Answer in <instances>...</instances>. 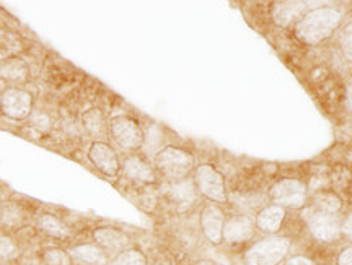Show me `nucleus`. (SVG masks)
Returning a JSON list of instances; mask_svg holds the SVG:
<instances>
[{
	"mask_svg": "<svg viewBox=\"0 0 352 265\" xmlns=\"http://www.w3.org/2000/svg\"><path fill=\"white\" fill-rule=\"evenodd\" d=\"M289 216L290 211L267 202L253 215V222L259 236L284 235V228L289 222Z\"/></svg>",
	"mask_w": 352,
	"mask_h": 265,
	"instance_id": "obj_15",
	"label": "nucleus"
},
{
	"mask_svg": "<svg viewBox=\"0 0 352 265\" xmlns=\"http://www.w3.org/2000/svg\"><path fill=\"white\" fill-rule=\"evenodd\" d=\"M344 108L352 114V83L344 88Z\"/></svg>",
	"mask_w": 352,
	"mask_h": 265,
	"instance_id": "obj_34",
	"label": "nucleus"
},
{
	"mask_svg": "<svg viewBox=\"0 0 352 265\" xmlns=\"http://www.w3.org/2000/svg\"><path fill=\"white\" fill-rule=\"evenodd\" d=\"M148 257H151V255H148ZM151 265H178V264H176L175 253L162 251V253L155 254V257H151Z\"/></svg>",
	"mask_w": 352,
	"mask_h": 265,
	"instance_id": "obj_33",
	"label": "nucleus"
},
{
	"mask_svg": "<svg viewBox=\"0 0 352 265\" xmlns=\"http://www.w3.org/2000/svg\"><path fill=\"white\" fill-rule=\"evenodd\" d=\"M34 215L26 209V205L15 200H6L0 204V231L15 235L20 229L28 227L33 222Z\"/></svg>",
	"mask_w": 352,
	"mask_h": 265,
	"instance_id": "obj_20",
	"label": "nucleus"
},
{
	"mask_svg": "<svg viewBox=\"0 0 352 265\" xmlns=\"http://www.w3.org/2000/svg\"><path fill=\"white\" fill-rule=\"evenodd\" d=\"M160 183H173L191 178L197 166V157L191 148L178 143H168L152 158Z\"/></svg>",
	"mask_w": 352,
	"mask_h": 265,
	"instance_id": "obj_3",
	"label": "nucleus"
},
{
	"mask_svg": "<svg viewBox=\"0 0 352 265\" xmlns=\"http://www.w3.org/2000/svg\"><path fill=\"white\" fill-rule=\"evenodd\" d=\"M192 265H226V264L219 262V260L210 259V257H197L192 260Z\"/></svg>",
	"mask_w": 352,
	"mask_h": 265,
	"instance_id": "obj_35",
	"label": "nucleus"
},
{
	"mask_svg": "<svg viewBox=\"0 0 352 265\" xmlns=\"http://www.w3.org/2000/svg\"><path fill=\"white\" fill-rule=\"evenodd\" d=\"M83 135L90 137L91 142H109V117L100 106H90L78 116Z\"/></svg>",
	"mask_w": 352,
	"mask_h": 265,
	"instance_id": "obj_16",
	"label": "nucleus"
},
{
	"mask_svg": "<svg viewBox=\"0 0 352 265\" xmlns=\"http://www.w3.org/2000/svg\"><path fill=\"white\" fill-rule=\"evenodd\" d=\"M39 260L43 265H76L67 247L47 246L39 253Z\"/></svg>",
	"mask_w": 352,
	"mask_h": 265,
	"instance_id": "obj_27",
	"label": "nucleus"
},
{
	"mask_svg": "<svg viewBox=\"0 0 352 265\" xmlns=\"http://www.w3.org/2000/svg\"><path fill=\"white\" fill-rule=\"evenodd\" d=\"M34 95L25 87H7L0 91V114L15 122H26L34 111Z\"/></svg>",
	"mask_w": 352,
	"mask_h": 265,
	"instance_id": "obj_10",
	"label": "nucleus"
},
{
	"mask_svg": "<svg viewBox=\"0 0 352 265\" xmlns=\"http://www.w3.org/2000/svg\"><path fill=\"white\" fill-rule=\"evenodd\" d=\"M121 179L140 185H158V178L153 163L142 152L127 153L121 157Z\"/></svg>",
	"mask_w": 352,
	"mask_h": 265,
	"instance_id": "obj_13",
	"label": "nucleus"
},
{
	"mask_svg": "<svg viewBox=\"0 0 352 265\" xmlns=\"http://www.w3.org/2000/svg\"><path fill=\"white\" fill-rule=\"evenodd\" d=\"M336 46L341 52L342 59L352 65V19H346L341 30L338 31Z\"/></svg>",
	"mask_w": 352,
	"mask_h": 265,
	"instance_id": "obj_28",
	"label": "nucleus"
},
{
	"mask_svg": "<svg viewBox=\"0 0 352 265\" xmlns=\"http://www.w3.org/2000/svg\"><path fill=\"white\" fill-rule=\"evenodd\" d=\"M20 251V242L15 235L0 231V262H12V260L19 259Z\"/></svg>",
	"mask_w": 352,
	"mask_h": 265,
	"instance_id": "obj_29",
	"label": "nucleus"
},
{
	"mask_svg": "<svg viewBox=\"0 0 352 265\" xmlns=\"http://www.w3.org/2000/svg\"><path fill=\"white\" fill-rule=\"evenodd\" d=\"M67 249L72 255L74 262L80 265H108L109 260H111V257L101 247L91 241L69 244Z\"/></svg>",
	"mask_w": 352,
	"mask_h": 265,
	"instance_id": "obj_22",
	"label": "nucleus"
},
{
	"mask_svg": "<svg viewBox=\"0 0 352 265\" xmlns=\"http://www.w3.org/2000/svg\"><path fill=\"white\" fill-rule=\"evenodd\" d=\"M33 227L38 235L47 238V240L69 241L74 236V228L64 218L51 214V211H41V214L34 215Z\"/></svg>",
	"mask_w": 352,
	"mask_h": 265,
	"instance_id": "obj_17",
	"label": "nucleus"
},
{
	"mask_svg": "<svg viewBox=\"0 0 352 265\" xmlns=\"http://www.w3.org/2000/svg\"><path fill=\"white\" fill-rule=\"evenodd\" d=\"M145 142L144 124L132 114L109 117V143L122 154L140 152Z\"/></svg>",
	"mask_w": 352,
	"mask_h": 265,
	"instance_id": "obj_5",
	"label": "nucleus"
},
{
	"mask_svg": "<svg viewBox=\"0 0 352 265\" xmlns=\"http://www.w3.org/2000/svg\"><path fill=\"white\" fill-rule=\"evenodd\" d=\"M158 192H160L162 200H165L178 214H186L195 209L201 200L192 178L173 181V183H160Z\"/></svg>",
	"mask_w": 352,
	"mask_h": 265,
	"instance_id": "obj_12",
	"label": "nucleus"
},
{
	"mask_svg": "<svg viewBox=\"0 0 352 265\" xmlns=\"http://www.w3.org/2000/svg\"><path fill=\"white\" fill-rule=\"evenodd\" d=\"M227 209L212 202H202L197 211V229L202 241L212 247H222L223 224L227 220Z\"/></svg>",
	"mask_w": 352,
	"mask_h": 265,
	"instance_id": "obj_11",
	"label": "nucleus"
},
{
	"mask_svg": "<svg viewBox=\"0 0 352 265\" xmlns=\"http://www.w3.org/2000/svg\"><path fill=\"white\" fill-rule=\"evenodd\" d=\"M26 122L30 124V129L41 137H47L56 129V119L51 116L50 111H44V109H34Z\"/></svg>",
	"mask_w": 352,
	"mask_h": 265,
	"instance_id": "obj_26",
	"label": "nucleus"
},
{
	"mask_svg": "<svg viewBox=\"0 0 352 265\" xmlns=\"http://www.w3.org/2000/svg\"><path fill=\"white\" fill-rule=\"evenodd\" d=\"M292 235L258 236L239 254L241 265H283L284 260L294 253Z\"/></svg>",
	"mask_w": 352,
	"mask_h": 265,
	"instance_id": "obj_2",
	"label": "nucleus"
},
{
	"mask_svg": "<svg viewBox=\"0 0 352 265\" xmlns=\"http://www.w3.org/2000/svg\"><path fill=\"white\" fill-rule=\"evenodd\" d=\"M129 184L132 185L129 189L132 192L126 194V196L134 202V205L139 207L145 214H155L162 200L160 192H158V185H140L132 183Z\"/></svg>",
	"mask_w": 352,
	"mask_h": 265,
	"instance_id": "obj_23",
	"label": "nucleus"
},
{
	"mask_svg": "<svg viewBox=\"0 0 352 265\" xmlns=\"http://www.w3.org/2000/svg\"><path fill=\"white\" fill-rule=\"evenodd\" d=\"M266 196L271 204L283 207L287 211H302L308 207L310 191L307 179L298 176H280L267 185Z\"/></svg>",
	"mask_w": 352,
	"mask_h": 265,
	"instance_id": "obj_4",
	"label": "nucleus"
},
{
	"mask_svg": "<svg viewBox=\"0 0 352 265\" xmlns=\"http://www.w3.org/2000/svg\"><path fill=\"white\" fill-rule=\"evenodd\" d=\"M347 191H349V192L352 194V179H351V183H349V189H347Z\"/></svg>",
	"mask_w": 352,
	"mask_h": 265,
	"instance_id": "obj_37",
	"label": "nucleus"
},
{
	"mask_svg": "<svg viewBox=\"0 0 352 265\" xmlns=\"http://www.w3.org/2000/svg\"><path fill=\"white\" fill-rule=\"evenodd\" d=\"M259 235L252 215L240 214V211H228L226 224H223L222 247L236 251L240 254Z\"/></svg>",
	"mask_w": 352,
	"mask_h": 265,
	"instance_id": "obj_8",
	"label": "nucleus"
},
{
	"mask_svg": "<svg viewBox=\"0 0 352 265\" xmlns=\"http://www.w3.org/2000/svg\"><path fill=\"white\" fill-rule=\"evenodd\" d=\"M302 224L308 238L320 246H336L342 242L341 216L324 214L311 207L302 210Z\"/></svg>",
	"mask_w": 352,
	"mask_h": 265,
	"instance_id": "obj_7",
	"label": "nucleus"
},
{
	"mask_svg": "<svg viewBox=\"0 0 352 265\" xmlns=\"http://www.w3.org/2000/svg\"><path fill=\"white\" fill-rule=\"evenodd\" d=\"M32 65L25 57L10 54L0 62V82L8 87H25L32 82Z\"/></svg>",
	"mask_w": 352,
	"mask_h": 265,
	"instance_id": "obj_19",
	"label": "nucleus"
},
{
	"mask_svg": "<svg viewBox=\"0 0 352 265\" xmlns=\"http://www.w3.org/2000/svg\"><path fill=\"white\" fill-rule=\"evenodd\" d=\"M283 265H321L315 257L305 253H292Z\"/></svg>",
	"mask_w": 352,
	"mask_h": 265,
	"instance_id": "obj_31",
	"label": "nucleus"
},
{
	"mask_svg": "<svg viewBox=\"0 0 352 265\" xmlns=\"http://www.w3.org/2000/svg\"><path fill=\"white\" fill-rule=\"evenodd\" d=\"M6 57H7V56H6V54H3V52H2V51H0V62H2L3 59H6Z\"/></svg>",
	"mask_w": 352,
	"mask_h": 265,
	"instance_id": "obj_36",
	"label": "nucleus"
},
{
	"mask_svg": "<svg viewBox=\"0 0 352 265\" xmlns=\"http://www.w3.org/2000/svg\"><path fill=\"white\" fill-rule=\"evenodd\" d=\"M310 8V2H300V0H280L272 2L270 8V20L272 25L280 30H292L298 19Z\"/></svg>",
	"mask_w": 352,
	"mask_h": 265,
	"instance_id": "obj_18",
	"label": "nucleus"
},
{
	"mask_svg": "<svg viewBox=\"0 0 352 265\" xmlns=\"http://www.w3.org/2000/svg\"><path fill=\"white\" fill-rule=\"evenodd\" d=\"M341 236L346 244H352V207L341 215Z\"/></svg>",
	"mask_w": 352,
	"mask_h": 265,
	"instance_id": "obj_30",
	"label": "nucleus"
},
{
	"mask_svg": "<svg viewBox=\"0 0 352 265\" xmlns=\"http://www.w3.org/2000/svg\"><path fill=\"white\" fill-rule=\"evenodd\" d=\"M334 265H352V244H344L334 254Z\"/></svg>",
	"mask_w": 352,
	"mask_h": 265,
	"instance_id": "obj_32",
	"label": "nucleus"
},
{
	"mask_svg": "<svg viewBox=\"0 0 352 265\" xmlns=\"http://www.w3.org/2000/svg\"><path fill=\"white\" fill-rule=\"evenodd\" d=\"M108 265H151V257L144 247L135 244L114 255Z\"/></svg>",
	"mask_w": 352,
	"mask_h": 265,
	"instance_id": "obj_25",
	"label": "nucleus"
},
{
	"mask_svg": "<svg viewBox=\"0 0 352 265\" xmlns=\"http://www.w3.org/2000/svg\"><path fill=\"white\" fill-rule=\"evenodd\" d=\"M44 78H46V83L51 88H63L67 85V83L76 77V70L70 69V65H67V62L64 59H59V62H54L51 59L46 60V67L43 70Z\"/></svg>",
	"mask_w": 352,
	"mask_h": 265,
	"instance_id": "obj_24",
	"label": "nucleus"
},
{
	"mask_svg": "<svg viewBox=\"0 0 352 265\" xmlns=\"http://www.w3.org/2000/svg\"><path fill=\"white\" fill-rule=\"evenodd\" d=\"M308 207L324 211V214L341 216L346 210V198L334 189H320V191L310 192L308 197Z\"/></svg>",
	"mask_w": 352,
	"mask_h": 265,
	"instance_id": "obj_21",
	"label": "nucleus"
},
{
	"mask_svg": "<svg viewBox=\"0 0 352 265\" xmlns=\"http://www.w3.org/2000/svg\"><path fill=\"white\" fill-rule=\"evenodd\" d=\"M347 19V10L340 3H316L310 7L290 30L292 38L305 47H318L338 34Z\"/></svg>",
	"mask_w": 352,
	"mask_h": 265,
	"instance_id": "obj_1",
	"label": "nucleus"
},
{
	"mask_svg": "<svg viewBox=\"0 0 352 265\" xmlns=\"http://www.w3.org/2000/svg\"><path fill=\"white\" fill-rule=\"evenodd\" d=\"M192 181L202 200L212 202L228 209V184L227 178L214 163L202 161L197 163Z\"/></svg>",
	"mask_w": 352,
	"mask_h": 265,
	"instance_id": "obj_6",
	"label": "nucleus"
},
{
	"mask_svg": "<svg viewBox=\"0 0 352 265\" xmlns=\"http://www.w3.org/2000/svg\"><path fill=\"white\" fill-rule=\"evenodd\" d=\"M76 265H80V264H76Z\"/></svg>",
	"mask_w": 352,
	"mask_h": 265,
	"instance_id": "obj_38",
	"label": "nucleus"
},
{
	"mask_svg": "<svg viewBox=\"0 0 352 265\" xmlns=\"http://www.w3.org/2000/svg\"><path fill=\"white\" fill-rule=\"evenodd\" d=\"M88 236H90V241L101 247L109 257H114L116 254L138 244L134 233L114 223L95 224L88 233Z\"/></svg>",
	"mask_w": 352,
	"mask_h": 265,
	"instance_id": "obj_9",
	"label": "nucleus"
},
{
	"mask_svg": "<svg viewBox=\"0 0 352 265\" xmlns=\"http://www.w3.org/2000/svg\"><path fill=\"white\" fill-rule=\"evenodd\" d=\"M90 165L108 179L121 178V154L109 142H90L87 147Z\"/></svg>",
	"mask_w": 352,
	"mask_h": 265,
	"instance_id": "obj_14",
	"label": "nucleus"
}]
</instances>
